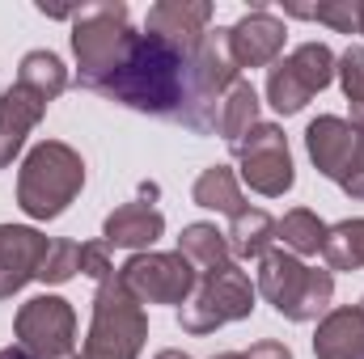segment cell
Wrapping results in <instances>:
<instances>
[{
    "instance_id": "6da1fadb",
    "label": "cell",
    "mask_w": 364,
    "mask_h": 359,
    "mask_svg": "<svg viewBox=\"0 0 364 359\" xmlns=\"http://www.w3.org/2000/svg\"><path fill=\"white\" fill-rule=\"evenodd\" d=\"M191 60H195L191 51H182L157 34H136L123 64L93 93L123 101L140 114L178 123L182 110H186V97H191Z\"/></svg>"
},
{
    "instance_id": "7a4b0ae2",
    "label": "cell",
    "mask_w": 364,
    "mask_h": 359,
    "mask_svg": "<svg viewBox=\"0 0 364 359\" xmlns=\"http://www.w3.org/2000/svg\"><path fill=\"white\" fill-rule=\"evenodd\" d=\"M85 186V161L77 148L60 140H43L30 148L17 174V203L30 220H55Z\"/></svg>"
},
{
    "instance_id": "3957f363",
    "label": "cell",
    "mask_w": 364,
    "mask_h": 359,
    "mask_svg": "<svg viewBox=\"0 0 364 359\" xmlns=\"http://www.w3.org/2000/svg\"><path fill=\"white\" fill-rule=\"evenodd\" d=\"M144 338H149L144 304L123 287L119 275L102 279L97 296H93L90 338H85V347H81L77 359H136L140 347H144Z\"/></svg>"
},
{
    "instance_id": "277c9868",
    "label": "cell",
    "mask_w": 364,
    "mask_h": 359,
    "mask_svg": "<svg viewBox=\"0 0 364 359\" xmlns=\"http://www.w3.org/2000/svg\"><path fill=\"white\" fill-rule=\"evenodd\" d=\"M259 292L275 304L279 317H288V321H314L318 313L331 309L335 275L318 270V267H305L288 250H267L259 258Z\"/></svg>"
},
{
    "instance_id": "5b68a950",
    "label": "cell",
    "mask_w": 364,
    "mask_h": 359,
    "mask_svg": "<svg viewBox=\"0 0 364 359\" xmlns=\"http://www.w3.org/2000/svg\"><path fill=\"white\" fill-rule=\"evenodd\" d=\"M132 38H136V30L127 26V4L110 0V4L77 9V17H73V51H77L85 89H97L123 64Z\"/></svg>"
},
{
    "instance_id": "8992f818",
    "label": "cell",
    "mask_w": 364,
    "mask_h": 359,
    "mask_svg": "<svg viewBox=\"0 0 364 359\" xmlns=\"http://www.w3.org/2000/svg\"><path fill=\"white\" fill-rule=\"evenodd\" d=\"M237 81H242V72L229 55L225 30H208L203 47L191 60V97H186V110H182L178 123L195 136H212L216 123H220V101Z\"/></svg>"
},
{
    "instance_id": "52a82bcc",
    "label": "cell",
    "mask_w": 364,
    "mask_h": 359,
    "mask_svg": "<svg viewBox=\"0 0 364 359\" xmlns=\"http://www.w3.org/2000/svg\"><path fill=\"white\" fill-rule=\"evenodd\" d=\"M250 313H255V283L237 263H229L225 270L199 279V287L182 304L178 321L186 334H212V330H220L229 321H242Z\"/></svg>"
},
{
    "instance_id": "ba28073f",
    "label": "cell",
    "mask_w": 364,
    "mask_h": 359,
    "mask_svg": "<svg viewBox=\"0 0 364 359\" xmlns=\"http://www.w3.org/2000/svg\"><path fill=\"white\" fill-rule=\"evenodd\" d=\"M335 81V55L326 43H301L292 55L275 60L267 72V101L279 114H296L305 110V101L314 93H322Z\"/></svg>"
},
{
    "instance_id": "9c48e42d",
    "label": "cell",
    "mask_w": 364,
    "mask_h": 359,
    "mask_svg": "<svg viewBox=\"0 0 364 359\" xmlns=\"http://www.w3.org/2000/svg\"><path fill=\"white\" fill-rule=\"evenodd\" d=\"M233 153H237V165H242V182L250 190H259L267 199H279V194L292 190V182H296L292 153H288V140L275 123H255L233 144Z\"/></svg>"
},
{
    "instance_id": "30bf717a",
    "label": "cell",
    "mask_w": 364,
    "mask_h": 359,
    "mask_svg": "<svg viewBox=\"0 0 364 359\" xmlns=\"http://www.w3.org/2000/svg\"><path fill=\"white\" fill-rule=\"evenodd\" d=\"M17 347L38 359H77V313L64 296H34L17 309Z\"/></svg>"
},
{
    "instance_id": "8fae6325",
    "label": "cell",
    "mask_w": 364,
    "mask_h": 359,
    "mask_svg": "<svg viewBox=\"0 0 364 359\" xmlns=\"http://www.w3.org/2000/svg\"><path fill=\"white\" fill-rule=\"evenodd\" d=\"M119 279L140 304H186L199 287V275L182 254H132Z\"/></svg>"
},
{
    "instance_id": "7c38bea8",
    "label": "cell",
    "mask_w": 364,
    "mask_h": 359,
    "mask_svg": "<svg viewBox=\"0 0 364 359\" xmlns=\"http://www.w3.org/2000/svg\"><path fill=\"white\" fill-rule=\"evenodd\" d=\"M225 38H229V55H233V64L242 72V68H272L275 60H279V51H284L288 30H284V21L275 13L255 9L242 21H233L225 30Z\"/></svg>"
},
{
    "instance_id": "4fadbf2b",
    "label": "cell",
    "mask_w": 364,
    "mask_h": 359,
    "mask_svg": "<svg viewBox=\"0 0 364 359\" xmlns=\"http://www.w3.org/2000/svg\"><path fill=\"white\" fill-rule=\"evenodd\" d=\"M208 21H212V4L208 0H161L149 9L144 34H157L166 43H174L182 51H199L208 38Z\"/></svg>"
},
{
    "instance_id": "5bb4252c",
    "label": "cell",
    "mask_w": 364,
    "mask_h": 359,
    "mask_svg": "<svg viewBox=\"0 0 364 359\" xmlns=\"http://www.w3.org/2000/svg\"><path fill=\"white\" fill-rule=\"evenodd\" d=\"M47 254V237L21 224H0V300L21 292L30 279H38V263Z\"/></svg>"
},
{
    "instance_id": "9a60e30c",
    "label": "cell",
    "mask_w": 364,
    "mask_h": 359,
    "mask_svg": "<svg viewBox=\"0 0 364 359\" xmlns=\"http://www.w3.org/2000/svg\"><path fill=\"white\" fill-rule=\"evenodd\" d=\"M305 148L318 165V174L331 182H343L348 165H352V153H356V131L348 118L339 114H322L305 127Z\"/></svg>"
},
{
    "instance_id": "2e32d148",
    "label": "cell",
    "mask_w": 364,
    "mask_h": 359,
    "mask_svg": "<svg viewBox=\"0 0 364 359\" xmlns=\"http://www.w3.org/2000/svg\"><path fill=\"white\" fill-rule=\"evenodd\" d=\"M47 114V101L34 97L30 89L13 85V89L0 93V170L13 165V157L21 153L26 136L34 131V123Z\"/></svg>"
},
{
    "instance_id": "e0dca14e",
    "label": "cell",
    "mask_w": 364,
    "mask_h": 359,
    "mask_svg": "<svg viewBox=\"0 0 364 359\" xmlns=\"http://www.w3.org/2000/svg\"><path fill=\"white\" fill-rule=\"evenodd\" d=\"M314 355L318 359H364V309L356 304H343V309H331L322 321H318V334H314Z\"/></svg>"
},
{
    "instance_id": "ac0fdd59",
    "label": "cell",
    "mask_w": 364,
    "mask_h": 359,
    "mask_svg": "<svg viewBox=\"0 0 364 359\" xmlns=\"http://www.w3.org/2000/svg\"><path fill=\"white\" fill-rule=\"evenodd\" d=\"M102 233H106V245L149 250V245L166 233V216H161L149 199H136V203H123L119 211H110Z\"/></svg>"
},
{
    "instance_id": "d6986e66",
    "label": "cell",
    "mask_w": 364,
    "mask_h": 359,
    "mask_svg": "<svg viewBox=\"0 0 364 359\" xmlns=\"http://www.w3.org/2000/svg\"><path fill=\"white\" fill-rule=\"evenodd\" d=\"M178 254L195 267L199 279H203V275H216V270H225L233 263L229 237H225L216 224H186L182 237H178Z\"/></svg>"
},
{
    "instance_id": "ffe728a7",
    "label": "cell",
    "mask_w": 364,
    "mask_h": 359,
    "mask_svg": "<svg viewBox=\"0 0 364 359\" xmlns=\"http://www.w3.org/2000/svg\"><path fill=\"white\" fill-rule=\"evenodd\" d=\"M191 199H195L199 207H208V211H225V216H242V211H246V194H242V186H237V174L225 170V165L203 170V174L195 178Z\"/></svg>"
},
{
    "instance_id": "44dd1931",
    "label": "cell",
    "mask_w": 364,
    "mask_h": 359,
    "mask_svg": "<svg viewBox=\"0 0 364 359\" xmlns=\"http://www.w3.org/2000/svg\"><path fill=\"white\" fill-rule=\"evenodd\" d=\"M229 237V254L233 258H263L275 241V220L259 207H246L242 216H233V228L225 233Z\"/></svg>"
},
{
    "instance_id": "7402d4cb",
    "label": "cell",
    "mask_w": 364,
    "mask_h": 359,
    "mask_svg": "<svg viewBox=\"0 0 364 359\" xmlns=\"http://www.w3.org/2000/svg\"><path fill=\"white\" fill-rule=\"evenodd\" d=\"M17 85L30 89L34 97H43V101H55L60 93L68 89V68L51 51H30L21 60V68H17Z\"/></svg>"
},
{
    "instance_id": "603a6c76",
    "label": "cell",
    "mask_w": 364,
    "mask_h": 359,
    "mask_svg": "<svg viewBox=\"0 0 364 359\" xmlns=\"http://www.w3.org/2000/svg\"><path fill=\"white\" fill-rule=\"evenodd\" d=\"M275 241H284V250H288V254L309 258V254H322L326 224H322L309 207H296V211H288L284 220H275Z\"/></svg>"
},
{
    "instance_id": "cb8c5ba5",
    "label": "cell",
    "mask_w": 364,
    "mask_h": 359,
    "mask_svg": "<svg viewBox=\"0 0 364 359\" xmlns=\"http://www.w3.org/2000/svg\"><path fill=\"white\" fill-rule=\"evenodd\" d=\"M255 123H259V93H255L250 81H237L233 89L225 93V101H220V123H216V131H220L229 144H237Z\"/></svg>"
},
{
    "instance_id": "d4e9b609",
    "label": "cell",
    "mask_w": 364,
    "mask_h": 359,
    "mask_svg": "<svg viewBox=\"0 0 364 359\" xmlns=\"http://www.w3.org/2000/svg\"><path fill=\"white\" fill-rule=\"evenodd\" d=\"M322 258L331 270H364V220H343L326 228Z\"/></svg>"
},
{
    "instance_id": "484cf974",
    "label": "cell",
    "mask_w": 364,
    "mask_h": 359,
    "mask_svg": "<svg viewBox=\"0 0 364 359\" xmlns=\"http://www.w3.org/2000/svg\"><path fill=\"white\" fill-rule=\"evenodd\" d=\"M292 17H309V21H326L339 34H356L360 30V0H326V4H288Z\"/></svg>"
},
{
    "instance_id": "4316f807",
    "label": "cell",
    "mask_w": 364,
    "mask_h": 359,
    "mask_svg": "<svg viewBox=\"0 0 364 359\" xmlns=\"http://www.w3.org/2000/svg\"><path fill=\"white\" fill-rule=\"evenodd\" d=\"M77 270H81V245L77 241H47V254L38 263L43 283H68Z\"/></svg>"
},
{
    "instance_id": "83f0119b",
    "label": "cell",
    "mask_w": 364,
    "mask_h": 359,
    "mask_svg": "<svg viewBox=\"0 0 364 359\" xmlns=\"http://www.w3.org/2000/svg\"><path fill=\"white\" fill-rule=\"evenodd\" d=\"M335 77L348 93L352 110H364V47H348L343 60H335Z\"/></svg>"
},
{
    "instance_id": "f1b7e54d",
    "label": "cell",
    "mask_w": 364,
    "mask_h": 359,
    "mask_svg": "<svg viewBox=\"0 0 364 359\" xmlns=\"http://www.w3.org/2000/svg\"><path fill=\"white\" fill-rule=\"evenodd\" d=\"M352 131H356V153H352V165H348L339 186L352 199H364V110H352Z\"/></svg>"
},
{
    "instance_id": "f546056e",
    "label": "cell",
    "mask_w": 364,
    "mask_h": 359,
    "mask_svg": "<svg viewBox=\"0 0 364 359\" xmlns=\"http://www.w3.org/2000/svg\"><path fill=\"white\" fill-rule=\"evenodd\" d=\"M81 275H90V279H110L114 267H110V258H106V241H93V245H81Z\"/></svg>"
},
{
    "instance_id": "4dcf8cb0",
    "label": "cell",
    "mask_w": 364,
    "mask_h": 359,
    "mask_svg": "<svg viewBox=\"0 0 364 359\" xmlns=\"http://www.w3.org/2000/svg\"><path fill=\"white\" fill-rule=\"evenodd\" d=\"M242 359H292V351H288L284 343H272V338H267V343H255Z\"/></svg>"
},
{
    "instance_id": "1f68e13d",
    "label": "cell",
    "mask_w": 364,
    "mask_h": 359,
    "mask_svg": "<svg viewBox=\"0 0 364 359\" xmlns=\"http://www.w3.org/2000/svg\"><path fill=\"white\" fill-rule=\"evenodd\" d=\"M0 359H38V355H34V351H26V347H4Z\"/></svg>"
},
{
    "instance_id": "d6a6232c",
    "label": "cell",
    "mask_w": 364,
    "mask_h": 359,
    "mask_svg": "<svg viewBox=\"0 0 364 359\" xmlns=\"http://www.w3.org/2000/svg\"><path fill=\"white\" fill-rule=\"evenodd\" d=\"M157 359H191V355H186V351H161Z\"/></svg>"
},
{
    "instance_id": "836d02e7",
    "label": "cell",
    "mask_w": 364,
    "mask_h": 359,
    "mask_svg": "<svg viewBox=\"0 0 364 359\" xmlns=\"http://www.w3.org/2000/svg\"><path fill=\"white\" fill-rule=\"evenodd\" d=\"M212 359H242L237 351H225V355H212Z\"/></svg>"
},
{
    "instance_id": "e575fe53",
    "label": "cell",
    "mask_w": 364,
    "mask_h": 359,
    "mask_svg": "<svg viewBox=\"0 0 364 359\" xmlns=\"http://www.w3.org/2000/svg\"><path fill=\"white\" fill-rule=\"evenodd\" d=\"M356 34H364V0H360V30H356Z\"/></svg>"
},
{
    "instance_id": "d590c367",
    "label": "cell",
    "mask_w": 364,
    "mask_h": 359,
    "mask_svg": "<svg viewBox=\"0 0 364 359\" xmlns=\"http://www.w3.org/2000/svg\"><path fill=\"white\" fill-rule=\"evenodd\" d=\"M360 309H364V300H360Z\"/></svg>"
}]
</instances>
